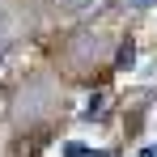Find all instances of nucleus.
Listing matches in <instances>:
<instances>
[{
  "label": "nucleus",
  "instance_id": "1",
  "mask_svg": "<svg viewBox=\"0 0 157 157\" xmlns=\"http://www.w3.org/2000/svg\"><path fill=\"white\" fill-rule=\"evenodd\" d=\"M64 157H106V153H94V149H81V144H68Z\"/></svg>",
  "mask_w": 157,
  "mask_h": 157
},
{
  "label": "nucleus",
  "instance_id": "2",
  "mask_svg": "<svg viewBox=\"0 0 157 157\" xmlns=\"http://www.w3.org/2000/svg\"><path fill=\"white\" fill-rule=\"evenodd\" d=\"M85 115H102V94H94V102H85Z\"/></svg>",
  "mask_w": 157,
  "mask_h": 157
},
{
  "label": "nucleus",
  "instance_id": "3",
  "mask_svg": "<svg viewBox=\"0 0 157 157\" xmlns=\"http://www.w3.org/2000/svg\"><path fill=\"white\" fill-rule=\"evenodd\" d=\"M136 157H157V144H140V149H136Z\"/></svg>",
  "mask_w": 157,
  "mask_h": 157
},
{
  "label": "nucleus",
  "instance_id": "4",
  "mask_svg": "<svg viewBox=\"0 0 157 157\" xmlns=\"http://www.w3.org/2000/svg\"><path fill=\"white\" fill-rule=\"evenodd\" d=\"M128 4H132V9H153L157 0H128Z\"/></svg>",
  "mask_w": 157,
  "mask_h": 157
},
{
  "label": "nucleus",
  "instance_id": "5",
  "mask_svg": "<svg viewBox=\"0 0 157 157\" xmlns=\"http://www.w3.org/2000/svg\"><path fill=\"white\" fill-rule=\"evenodd\" d=\"M0 64H4V51H0Z\"/></svg>",
  "mask_w": 157,
  "mask_h": 157
}]
</instances>
